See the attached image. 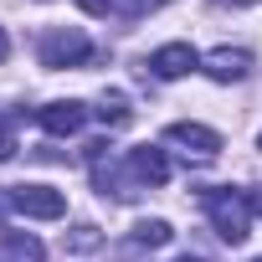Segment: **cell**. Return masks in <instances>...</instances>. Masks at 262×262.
Instances as JSON below:
<instances>
[{
	"instance_id": "cell-15",
	"label": "cell",
	"mask_w": 262,
	"mask_h": 262,
	"mask_svg": "<svg viewBox=\"0 0 262 262\" xmlns=\"http://www.w3.org/2000/svg\"><path fill=\"white\" fill-rule=\"evenodd\" d=\"M247 201H252V211H257V216H262V185H257V190H252V195H247Z\"/></svg>"
},
{
	"instance_id": "cell-18",
	"label": "cell",
	"mask_w": 262,
	"mask_h": 262,
	"mask_svg": "<svg viewBox=\"0 0 262 262\" xmlns=\"http://www.w3.org/2000/svg\"><path fill=\"white\" fill-rule=\"evenodd\" d=\"M216 6H252V0H216Z\"/></svg>"
},
{
	"instance_id": "cell-5",
	"label": "cell",
	"mask_w": 262,
	"mask_h": 262,
	"mask_svg": "<svg viewBox=\"0 0 262 262\" xmlns=\"http://www.w3.org/2000/svg\"><path fill=\"white\" fill-rule=\"evenodd\" d=\"M165 139L180 144V149L195 155V160H216V155H221V134H216V128H206V123H170Z\"/></svg>"
},
{
	"instance_id": "cell-9",
	"label": "cell",
	"mask_w": 262,
	"mask_h": 262,
	"mask_svg": "<svg viewBox=\"0 0 262 262\" xmlns=\"http://www.w3.org/2000/svg\"><path fill=\"white\" fill-rule=\"evenodd\" d=\"M0 262H47V247L31 231H6L0 236Z\"/></svg>"
},
{
	"instance_id": "cell-7",
	"label": "cell",
	"mask_w": 262,
	"mask_h": 262,
	"mask_svg": "<svg viewBox=\"0 0 262 262\" xmlns=\"http://www.w3.org/2000/svg\"><path fill=\"white\" fill-rule=\"evenodd\" d=\"M195 67H201V57H195L190 41H170V47H160V52L149 57V72L165 77V82H175V77H185V72H195Z\"/></svg>"
},
{
	"instance_id": "cell-1",
	"label": "cell",
	"mask_w": 262,
	"mask_h": 262,
	"mask_svg": "<svg viewBox=\"0 0 262 262\" xmlns=\"http://www.w3.org/2000/svg\"><path fill=\"white\" fill-rule=\"evenodd\" d=\"M206 216H211V226H216V236L226 247H242L247 231H252V201L242 190H231V185L206 190Z\"/></svg>"
},
{
	"instance_id": "cell-17",
	"label": "cell",
	"mask_w": 262,
	"mask_h": 262,
	"mask_svg": "<svg viewBox=\"0 0 262 262\" xmlns=\"http://www.w3.org/2000/svg\"><path fill=\"white\" fill-rule=\"evenodd\" d=\"M6 52H11V41H6V26H0V62H6Z\"/></svg>"
},
{
	"instance_id": "cell-12",
	"label": "cell",
	"mask_w": 262,
	"mask_h": 262,
	"mask_svg": "<svg viewBox=\"0 0 262 262\" xmlns=\"http://www.w3.org/2000/svg\"><path fill=\"white\" fill-rule=\"evenodd\" d=\"M170 236H175V231H170V221H160V216H155V221H139V226H134V242H139V247H165Z\"/></svg>"
},
{
	"instance_id": "cell-2",
	"label": "cell",
	"mask_w": 262,
	"mask_h": 262,
	"mask_svg": "<svg viewBox=\"0 0 262 262\" xmlns=\"http://www.w3.org/2000/svg\"><path fill=\"white\" fill-rule=\"evenodd\" d=\"M36 57H41V67H47V72L82 67V62L93 57V41H88V31H82V26H52V31L41 36Z\"/></svg>"
},
{
	"instance_id": "cell-20",
	"label": "cell",
	"mask_w": 262,
	"mask_h": 262,
	"mask_svg": "<svg viewBox=\"0 0 262 262\" xmlns=\"http://www.w3.org/2000/svg\"><path fill=\"white\" fill-rule=\"evenodd\" d=\"M252 262H262V257H252Z\"/></svg>"
},
{
	"instance_id": "cell-6",
	"label": "cell",
	"mask_w": 262,
	"mask_h": 262,
	"mask_svg": "<svg viewBox=\"0 0 262 262\" xmlns=\"http://www.w3.org/2000/svg\"><path fill=\"white\" fill-rule=\"evenodd\" d=\"M36 123L47 128V134H57V139H67V134H77V128L88 123V108H82L77 98H57V103H47V108H36Z\"/></svg>"
},
{
	"instance_id": "cell-11",
	"label": "cell",
	"mask_w": 262,
	"mask_h": 262,
	"mask_svg": "<svg viewBox=\"0 0 262 262\" xmlns=\"http://www.w3.org/2000/svg\"><path fill=\"white\" fill-rule=\"evenodd\" d=\"M98 118H103L108 128H123V123H128V98H123V93H103V98H98Z\"/></svg>"
},
{
	"instance_id": "cell-8",
	"label": "cell",
	"mask_w": 262,
	"mask_h": 262,
	"mask_svg": "<svg viewBox=\"0 0 262 262\" xmlns=\"http://www.w3.org/2000/svg\"><path fill=\"white\" fill-rule=\"evenodd\" d=\"M201 67H206V77H216V82H242V77L252 72V52H242V47H216L211 57H201Z\"/></svg>"
},
{
	"instance_id": "cell-16",
	"label": "cell",
	"mask_w": 262,
	"mask_h": 262,
	"mask_svg": "<svg viewBox=\"0 0 262 262\" xmlns=\"http://www.w3.org/2000/svg\"><path fill=\"white\" fill-rule=\"evenodd\" d=\"M6 211H11V195H6V190H0V226H6Z\"/></svg>"
},
{
	"instance_id": "cell-3",
	"label": "cell",
	"mask_w": 262,
	"mask_h": 262,
	"mask_svg": "<svg viewBox=\"0 0 262 262\" xmlns=\"http://www.w3.org/2000/svg\"><path fill=\"white\" fill-rule=\"evenodd\" d=\"M11 211L16 216H36V221H57L67 211V195L52 190V185H11Z\"/></svg>"
},
{
	"instance_id": "cell-4",
	"label": "cell",
	"mask_w": 262,
	"mask_h": 262,
	"mask_svg": "<svg viewBox=\"0 0 262 262\" xmlns=\"http://www.w3.org/2000/svg\"><path fill=\"white\" fill-rule=\"evenodd\" d=\"M123 170H128V180H134L139 190H149V185H165V180H170V160H165V149H155V144L128 149V155H123Z\"/></svg>"
},
{
	"instance_id": "cell-19",
	"label": "cell",
	"mask_w": 262,
	"mask_h": 262,
	"mask_svg": "<svg viewBox=\"0 0 262 262\" xmlns=\"http://www.w3.org/2000/svg\"><path fill=\"white\" fill-rule=\"evenodd\" d=\"M175 262H206V257H175Z\"/></svg>"
},
{
	"instance_id": "cell-10",
	"label": "cell",
	"mask_w": 262,
	"mask_h": 262,
	"mask_svg": "<svg viewBox=\"0 0 262 262\" xmlns=\"http://www.w3.org/2000/svg\"><path fill=\"white\" fill-rule=\"evenodd\" d=\"M103 247V231L93 226V221H77L72 231H62V252H72V257H88V252H98Z\"/></svg>"
},
{
	"instance_id": "cell-13",
	"label": "cell",
	"mask_w": 262,
	"mask_h": 262,
	"mask_svg": "<svg viewBox=\"0 0 262 262\" xmlns=\"http://www.w3.org/2000/svg\"><path fill=\"white\" fill-rule=\"evenodd\" d=\"M160 6H165V0H108V11H118V16H149Z\"/></svg>"
},
{
	"instance_id": "cell-14",
	"label": "cell",
	"mask_w": 262,
	"mask_h": 262,
	"mask_svg": "<svg viewBox=\"0 0 262 262\" xmlns=\"http://www.w3.org/2000/svg\"><path fill=\"white\" fill-rule=\"evenodd\" d=\"M11 155H16V118L0 113V160H11Z\"/></svg>"
}]
</instances>
